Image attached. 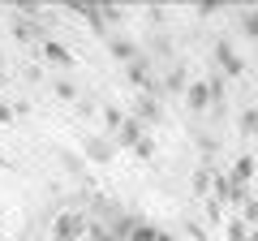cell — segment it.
<instances>
[{"instance_id":"obj_1","label":"cell","mask_w":258,"mask_h":241,"mask_svg":"<svg viewBox=\"0 0 258 241\" xmlns=\"http://www.w3.org/2000/svg\"><path fill=\"white\" fill-rule=\"evenodd\" d=\"M82 237H86V211H82V207L56 211V220H52V241H82Z\"/></svg>"},{"instance_id":"obj_2","label":"cell","mask_w":258,"mask_h":241,"mask_svg":"<svg viewBox=\"0 0 258 241\" xmlns=\"http://www.w3.org/2000/svg\"><path fill=\"white\" fill-rule=\"evenodd\" d=\"M82 151H86V159H95V164H112V155H116V142L103 138V134H91V138L82 142Z\"/></svg>"},{"instance_id":"obj_3","label":"cell","mask_w":258,"mask_h":241,"mask_svg":"<svg viewBox=\"0 0 258 241\" xmlns=\"http://www.w3.org/2000/svg\"><path fill=\"white\" fill-rule=\"evenodd\" d=\"M9 30L22 39V43H43V39H47L43 35V22H35V18H13Z\"/></svg>"},{"instance_id":"obj_4","label":"cell","mask_w":258,"mask_h":241,"mask_svg":"<svg viewBox=\"0 0 258 241\" xmlns=\"http://www.w3.org/2000/svg\"><path fill=\"white\" fill-rule=\"evenodd\" d=\"M147 138H151V134H147V125H142V120H134V116H125V125L116 130V142H125V147H134V151H138Z\"/></svg>"},{"instance_id":"obj_5","label":"cell","mask_w":258,"mask_h":241,"mask_svg":"<svg viewBox=\"0 0 258 241\" xmlns=\"http://www.w3.org/2000/svg\"><path fill=\"white\" fill-rule=\"evenodd\" d=\"M134 120H142V125H159V120H164V108H159L155 95H142V99L134 103Z\"/></svg>"},{"instance_id":"obj_6","label":"cell","mask_w":258,"mask_h":241,"mask_svg":"<svg viewBox=\"0 0 258 241\" xmlns=\"http://www.w3.org/2000/svg\"><path fill=\"white\" fill-rule=\"evenodd\" d=\"M185 103H189L194 112H211V86L207 82H189L185 86Z\"/></svg>"},{"instance_id":"obj_7","label":"cell","mask_w":258,"mask_h":241,"mask_svg":"<svg viewBox=\"0 0 258 241\" xmlns=\"http://www.w3.org/2000/svg\"><path fill=\"white\" fill-rule=\"evenodd\" d=\"M129 82L134 86H147V91H155V82H151V56L142 52L138 61H129Z\"/></svg>"},{"instance_id":"obj_8","label":"cell","mask_w":258,"mask_h":241,"mask_svg":"<svg viewBox=\"0 0 258 241\" xmlns=\"http://www.w3.org/2000/svg\"><path fill=\"white\" fill-rule=\"evenodd\" d=\"M215 61H220V65H224V74H245V65H241V56L232 52V47L224 43V39H220V43H215Z\"/></svg>"},{"instance_id":"obj_9","label":"cell","mask_w":258,"mask_h":241,"mask_svg":"<svg viewBox=\"0 0 258 241\" xmlns=\"http://www.w3.org/2000/svg\"><path fill=\"white\" fill-rule=\"evenodd\" d=\"M108 47H112V56H116V61H125V65L142 56V47L134 43V39H108Z\"/></svg>"},{"instance_id":"obj_10","label":"cell","mask_w":258,"mask_h":241,"mask_svg":"<svg viewBox=\"0 0 258 241\" xmlns=\"http://www.w3.org/2000/svg\"><path fill=\"white\" fill-rule=\"evenodd\" d=\"M249 176H254V159H249V155H241V159H237V168H232V176H228L237 194H241V186H245Z\"/></svg>"},{"instance_id":"obj_11","label":"cell","mask_w":258,"mask_h":241,"mask_svg":"<svg viewBox=\"0 0 258 241\" xmlns=\"http://www.w3.org/2000/svg\"><path fill=\"white\" fill-rule=\"evenodd\" d=\"M43 56H47V61H56V65H64V69L74 65V56L64 52V47L56 43V39H43Z\"/></svg>"},{"instance_id":"obj_12","label":"cell","mask_w":258,"mask_h":241,"mask_svg":"<svg viewBox=\"0 0 258 241\" xmlns=\"http://www.w3.org/2000/svg\"><path fill=\"white\" fill-rule=\"evenodd\" d=\"M164 86H168V91H185V86H189V78H185V65H176V69H168V78H164Z\"/></svg>"},{"instance_id":"obj_13","label":"cell","mask_w":258,"mask_h":241,"mask_svg":"<svg viewBox=\"0 0 258 241\" xmlns=\"http://www.w3.org/2000/svg\"><path fill=\"white\" fill-rule=\"evenodd\" d=\"M129 241H159V228H155V224H134V232H129Z\"/></svg>"},{"instance_id":"obj_14","label":"cell","mask_w":258,"mask_h":241,"mask_svg":"<svg viewBox=\"0 0 258 241\" xmlns=\"http://www.w3.org/2000/svg\"><path fill=\"white\" fill-rule=\"evenodd\" d=\"M241 30H245L249 39H258V9H245V13H241Z\"/></svg>"},{"instance_id":"obj_15","label":"cell","mask_w":258,"mask_h":241,"mask_svg":"<svg viewBox=\"0 0 258 241\" xmlns=\"http://www.w3.org/2000/svg\"><path fill=\"white\" fill-rule=\"evenodd\" d=\"M103 125H108V130L116 134L120 125H125V112H120V108H103Z\"/></svg>"},{"instance_id":"obj_16","label":"cell","mask_w":258,"mask_h":241,"mask_svg":"<svg viewBox=\"0 0 258 241\" xmlns=\"http://www.w3.org/2000/svg\"><path fill=\"white\" fill-rule=\"evenodd\" d=\"M56 95H60V99H78V86L69 82V78H60V82H56Z\"/></svg>"},{"instance_id":"obj_17","label":"cell","mask_w":258,"mask_h":241,"mask_svg":"<svg viewBox=\"0 0 258 241\" xmlns=\"http://www.w3.org/2000/svg\"><path fill=\"white\" fill-rule=\"evenodd\" d=\"M241 130H245V134H258V112H254V108L241 112Z\"/></svg>"},{"instance_id":"obj_18","label":"cell","mask_w":258,"mask_h":241,"mask_svg":"<svg viewBox=\"0 0 258 241\" xmlns=\"http://www.w3.org/2000/svg\"><path fill=\"white\" fill-rule=\"evenodd\" d=\"M194 190L207 194V190H211V172H194Z\"/></svg>"},{"instance_id":"obj_19","label":"cell","mask_w":258,"mask_h":241,"mask_svg":"<svg viewBox=\"0 0 258 241\" xmlns=\"http://www.w3.org/2000/svg\"><path fill=\"white\" fill-rule=\"evenodd\" d=\"M228 237L232 241H249V232H245V224H228Z\"/></svg>"},{"instance_id":"obj_20","label":"cell","mask_w":258,"mask_h":241,"mask_svg":"<svg viewBox=\"0 0 258 241\" xmlns=\"http://www.w3.org/2000/svg\"><path fill=\"white\" fill-rule=\"evenodd\" d=\"M0 120H13V112H9V108H5V103H0Z\"/></svg>"},{"instance_id":"obj_21","label":"cell","mask_w":258,"mask_h":241,"mask_svg":"<svg viewBox=\"0 0 258 241\" xmlns=\"http://www.w3.org/2000/svg\"><path fill=\"white\" fill-rule=\"evenodd\" d=\"M0 74H5V52H0Z\"/></svg>"},{"instance_id":"obj_22","label":"cell","mask_w":258,"mask_h":241,"mask_svg":"<svg viewBox=\"0 0 258 241\" xmlns=\"http://www.w3.org/2000/svg\"><path fill=\"white\" fill-rule=\"evenodd\" d=\"M0 86H5V74H0Z\"/></svg>"},{"instance_id":"obj_23","label":"cell","mask_w":258,"mask_h":241,"mask_svg":"<svg viewBox=\"0 0 258 241\" xmlns=\"http://www.w3.org/2000/svg\"><path fill=\"white\" fill-rule=\"evenodd\" d=\"M254 220H258V215H254Z\"/></svg>"},{"instance_id":"obj_24","label":"cell","mask_w":258,"mask_h":241,"mask_svg":"<svg viewBox=\"0 0 258 241\" xmlns=\"http://www.w3.org/2000/svg\"><path fill=\"white\" fill-rule=\"evenodd\" d=\"M47 241H52V237H47Z\"/></svg>"},{"instance_id":"obj_25","label":"cell","mask_w":258,"mask_h":241,"mask_svg":"<svg viewBox=\"0 0 258 241\" xmlns=\"http://www.w3.org/2000/svg\"><path fill=\"white\" fill-rule=\"evenodd\" d=\"M82 241H86V237H82Z\"/></svg>"}]
</instances>
